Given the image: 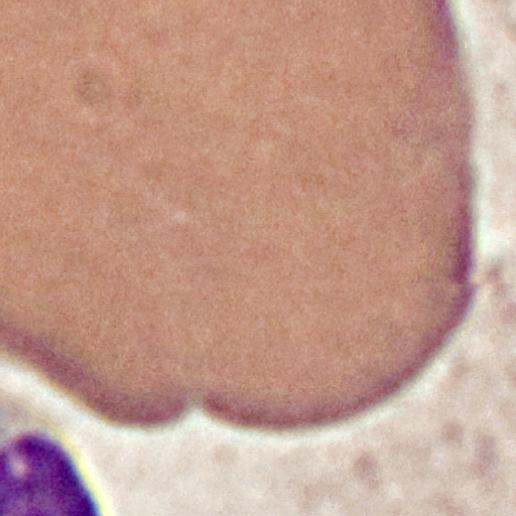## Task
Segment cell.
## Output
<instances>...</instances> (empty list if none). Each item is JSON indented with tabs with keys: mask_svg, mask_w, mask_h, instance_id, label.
Wrapping results in <instances>:
<instances>
[{
	"mask_svg": "<svg viewBox=\"0 0 516 516\" xmlns=\"http://www.w3.org/2000/svg\"><path fill=\"white\" fill-rule=\"evenodd\" d=\"M23 515H96L91 499L63 450L25 438L1 456V499Z\"/></svg>",
	"mask_w": 516,
	"mask_h": 516,
	"instance_id": "cell-1",
	"label": "cell"
}]
</instances>
